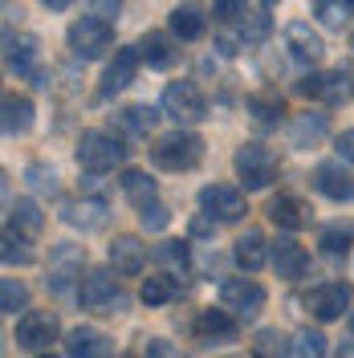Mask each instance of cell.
<instances>
[{
    "label": "cell",
    "instance_id": "6da1fadb",
    "mask_svg": "<svg viewBox=\"0 0 354 358\" xmlns=\"http://www.w3.org/2000/svg\"><path fill=\"white\" fill-rule=\"evenodd\" d=\"M78 301L90 313H122L127 310V293L118 289V277L111 268H90L78 285Z\"/></svg>",
    "mask_w": 354,
    "mask_h": 358
},
{
    "label": "cell",
    "instance_id": "7a4b0ae2",
    "mask_svg": "<svg viewBox=\"0 0 354 358\" xmlns=\"http://www.w3.org/2000/svg\"><path fill=\"white\" fill-rule=\"evenodd\" d=\"M151 159H155V167H163V171H192L199 159H204V143L192 131H171V134H163V138H155Z\"/></svg>",
    "mask_w": 354,
    "mask_h": 358
},
{
    "label": "cell",
    "instance_id": "3957f363",
    "mask_svg": "<svg viewBox=\"0 0 354 358\" xmlns=\"http://www.w3.org/2000/svg\"><path fill=\"white\" fill-rule=\"evenodd\" d=\"M232 167H236V179L244 183V192H265L277 179V159L261 143H241L232 155Z\"/></svg>",
    "mask_w": 354,
    "mask_h": 358
},
{
    "label": "cell",
    "instance_id": "277c9868",
    "mask_svg": "<svg viewBox=\"0 0 354 358\" xmlns=\"http://www.w3.org/2000/svg\"><path fill=\"white\" fill-rule=\"evenodd\" d=\"M66 41H69V49H73V57L98 62V57L114 45V29H111V21H102V17L90 13V17H78V21L69 24Z\"/></svg>",
    "mask_w": 354,
    "mask_h": 358
},
{
    "label": "cell",
    "instance_id": "5b68a950",
    "mask_svg": "<svg viewBox=\"0 0 354 358\" xmlns=\"http://www.w3.org/2000/svg\"><path fill=\"white\" fill-rule=\"evenodd\" d=\"M86 248L82 245H53L49 248V265H45V285L53 293H69L73 281H82L86 273Z\"/></svg>",
    "mask_w": 354,
    "mask_h": 358
},
{
    "label": "cell",
    "instance_id": "8992f818",
    "mask_svg": "<svg viewBox=\"0 0 354 358\" xmlns=\"http://www.w3.org/2000/svg\"><path fill=\"white\" fill-rule=\"evenodd\" d=\"M127 155V147L114 138V134H102V131H86L78 138V163L86 167L90 176H102V171H111L118 167Z\"/></svg>",
    "mask_w": 354,
    "mask_h": 358
},
{
    "label": "cell",
    "instance_id": "52a82bcc",
    "mask_svg": "<svg viewBox=\"0 0 354 358\" xmlns=\"http://www.w3.org/2000/svg\"><path fill=\"white\" fill-rule=\"evenodd\" d=\"M57 334H62V322L53 310H29L17 322V346L33 350V355L49 350V342H57Z\"/></svg>",
    "mask_w": 354,
    "mask_h": 358
},
{
    "label": "cell",
    "instance_id": "ba28073f",
    "mask_svg": "<svg viewBox=\"0 0 354 358\" xmlns=\"http://www.w3.org/2000/svg\"><path fill=\"white\" fill-rule=\"evenodd\" d=\"M220 306L236 317H257L265 310V285H257L253 277H228L220 285Z\"/></svg>",
    "mask_w": 354,
    "mask_h": 358
},
{
    "label": "cell",
    "instance_id": "9c48e42d",
    "mask_svg": "<svg viewBox=\"0 0 354 358\" xmlns=\"http://www.w3.org/2000/svg\"><path fill=\"white\" fill-rule=\"evenodd\" d=\"M163 114H171L176 122H199L208 118V102L196 90V82H171L163 90Z\"/></svg>",
    "mask_w": 354,
    "mask_h": 358
},
{
    "label": "cell",
    "instance_id": "30bf717a",
    "mask_svg": "<svg viewBox=\"0 0 354 358\" xmlns=\"http://www.w3.org/2000/svg\"><path fill=\"white\" fill-rule=\"evenodd\" d=\"M139 66H143V53H139V49H114V57L106 62V69H102V86H98V94L111 98V94H118V90H127L134 78H139Z\"/></svg>",
    "mask_w": 354,
    "mask_h": 358
},
{
    "label": "cell",
    "instance_id": "8fae6325",
    "mask_svg": "<svg viewBox=\"0 0 354 358\" xmlns=\"http://www.w3.org/2000/svg\"><path fill=\"white\" fill-rule=\"evenodd\" d=\"M62 220L69 228H82V232H98V228H106V220H111V203L102 200V196L69 200V203H62Z\"/></svg>",
    "mask_w": 354,
    "mask_h": 358
},
{
    "label": "cell",
    "instance_id": "7c38bea8",
    "mask_svg": "<svg viewBox=\"0 0 354 358\" xmlns=\"http://www.w3.org/2000/svg\"><path fill=\"white\" fill-rule=\"evenodd\" d=\"M313 187L334 203H351L354 200V176L346 171V163L342 159H334V163H318L313 167Z\"/></svg>",
    "mask_w": 354,
    "mask_h": 358
},
{
    "label": "cell",
    "instance_id": "4fadbf2b",
    "mask_svg": "<svg viewBox=\"0 0 354 358\" xmlns=\"http://www.w3.org/2000/svg\"><path fill=\"white\" fill-rule=\"evenodd\" d=\"M199 208L208 212V216H216V220H241L244 212V192L236 187H228V183H208L204 192H199Z\"/></svg>",
    "mask_w": 354,
    "mask_h": 358
},
{
    "label": "cell",
    "instance_id": "5bb4252c",
    "mask_svg": "<svg viewBox=\"0 0 354 358\" xmlns=\"http://www.w3.org/2000/svg\"><path fill=\"white\" fill-rule=\"evenodd\" d=\"M354 289L346 285V281H330V285H318V289L310 293V313L318 317V322H334V317H342V310L351 306Z\"/></svg>",
    "mask_w": 354,
    "mask_h": 358
},
{
    "label": "cell",
    "instance_id": "9a60e30c",
    "mask_svg": "<svg viewBox=\"0 0 354 358\" xmlns=\"http://www.w3.org/2000/svg\"><path fill=\"white\" fill-rule=\"evenodd\" d=\"M330 134V118L318 110H302L289 118V147H297V151H310L318 147L322 138Z\"/></svg>",
    "mask_w": 354,
    "mask_h": 358
},
{
    "label": "cell",
    "instance_id": "2e32d148",
    "mask_svg": "<svg viewBox=\"0 0 354 358\" xmlns=\"http://www.w3.org/2000/svg\"><path fill=\"white\" fill-rule=\"evenodd\" d=\"M106 257H111L114 273L134 277V273H143V265H147V245H143L139 236H131V232H122V236H114V241H111Z\"/></svg>",
    "mask_w": 354,
    "mask_h": 358
},
{
    "label": "cell",
    "instance_id": "e0dca14e",
    "mask_svg": "<svg viewBox=\"0 0 354 358\" xmlns=\"http://www.w3.org/2000/svg\"><path fill=\"white\" fill-rule=\"evenodd\" d=\"M269 261H273V268H277L281 281H297V277H306V268H310V252L297 245V241L281 236L277 245L269 248Z\"/></svg>",
    "mask_w": 354,
    "mask_h": 358
},
{
    "label": "cell",
    "instance_id": "ac0fdd59",
    "mask_svg": "<svg viewBox=\"0 0 354 358\" xmlns=\"http://www.w3.org/2000/svg\"><path fill=\"white\" fill-rule=\"evenodd\" d=\"M37 57H41V49H37L33 33H21V37H13V29L4 33V62H8L13 73H33L37 78Z\"/></svg>",
    "mask_w": 354,
    "mask_h": 358
},
{
    "label": "cell",
    "instance_id": "d6986e66",
    "mask_svg": "<svg viewBox=\"0 0 354 358\" xmlns=\"http://www.w3.org/2000/svg\"><path fill=\"white\" fill-rule=\"evenodd\" d=\"M196 338L199 342H208V346H212V342H232V338H236V313L232 310H204L196 317Z\"/></svg>",
    "mask_w": 354,
    "mask_h": 358
},
{
    "label": "cell",
    "instance_id": "ffe728a7",
    "mask_svg": "<svg viewBox=\"0 0 354 358\" xmlns=\"http://www.w3.org/2000/svg\"><path fill=\"white\" fill-rule=\"evenodd\" d=\"M66 355L69 358H111V338L94 326H78L66 334Z\"/></svg>",
    "mask_w": 354,
    "mask_h": 358
},
{
    "label": "cell",
    "instance_id": "44dd1931",
    "mask_svg": "<svg viewBox=\"0 0 354 358\" xmlns=\"http://www.w3.org/2000/svg\"><path fill=\"white\" fill-rule=\"evenodd\" d=\"M265 216L277 224V228L297 232V228H306V224H310V203L297 200V196H277V200H269Z\"/></svg>",
    "mask_w": 354,
    "mask_h": 358
},
{
    "label": "cell",
    "instance_id": "7402d4cb",
    "mask_svg": "<svg viewBox=\"0 0 354 358\" xmlns=\"http://www.w3.org/2000/svg\"><path fill=\"white\" fill-rule=\"evenodd\" d=\"M232 257H236V265H241L244 273H257V268L269 261L265 232H261V228H244L241 236H236V245H232Z\"/></svg>",
    "mask_w": 354,
    "mask_h": 358
},
{
    "label": "cell",
    "instance_id": "603a6c76",
    "mask_svg": "<svg viewBox=\"0 0 354 358\" xmlns=\"http://www.w3.org/2000/svg\"><path fill=\"white\" fill-rule=\"evenodd\" d=\"M0 122H4V134L8 138H17V134H29V127H33V102L24 98V94H4V102H0Z\"/></svg>",
    "mask_w": 354,
    "mask_h": 358
},
{
    "label": "cell",
    "instance_id": "cb8c5ba5",
    "mask_svg": "<svg viewBox=\"0 0 354 358\" xmlns=\"http://www.w3.org/2000/svg\"><path fill=\"white\" fill-rule=\"evenodd\" d=\"M45 228V216L41 208L33 200H13L8 203V232H17V236H24V241H37Z\"/></svg>",
    "mask_w": 354,
    "mask_h": 358
},
{
    "label": "cell",
    "instance_id": "d4e9b609",
    "mask_svg": "<svg viewBox=\"0 0 354 358\" xmlns=\"http://www.w3.org/2000/svg\"><path fill=\"white\" fill-rule=\"evenodd\" d=\"M285 41H289V49H293V57L297 62H322V53H326V41L313 33L306 21H293L285 29Z\"/></svg>",
    "mask_w": 354,
    "mask_h": 358
},
{
    "label": "cell",
    "instance_id": "484cf974",
    "mask_svg": "<svg viewBox=\"0 0 354 358\" xmlns=\"http://www.w3.org/2000/svg\"><path fill=\"white\" fill-rule=\"evenodd\" d=\"M354 98V69L351 66H338L330 73H322V102L326 106H346Z\"/></svg>",
    "mask_w": 354,
    "mask_h": 358
},
{
    "label": "cell",
    "instance_id": "4316f807",
    "mask_svg": "<svg viewBox=\"0 0 354 358\" xmlns=\"http://www.w3.org/2000/svg\"><path fill=\"white\" fill-rule=\"evenodd\" d=\"M139 53H143V62L151 69H167L176 62V45H171L167 33H147V37L139 41Z\"/></svg>",
    "mask_w": 354,
    "mask_h": 358
},
{
    "label": "cell",
    "instance_id": "83f0119b",
    "mask_svg": "<svg viewBox=\"0 0 354 358\" xmlns=\"http://www.w3.org/2000/svg\"><path fill=\"white\" fill-rule=\"evenodd\" d=\"M171 33H176L179 41H199L204 37V13H199L196 4L171 8Z\"/></svg>",
    "mask_w": 354,
    "mask_h": 358
},
{
    "label": "cell",
    "instance_id": "f1b7e54d",
    "mask_svg": "<svg viewBox=\"0 0 354 358\" xmlns=\"http://www.w3.org/2000/svg\"><path fill=\"white\" fill-rule=\"evenodd\" d=\"M244 106H248V118H253L257 127H277L281 114H285V102H281L277 94H253Z\"/></svg>",
    "mask_w": 354,
    "mask_h": 358
},
{
    "label": "cell",
    "instance_id": "f546056e",
    "mask_svg": "<svg viewBox=\"0 0 354 358\" xmlns=\"http://www.w3.org/2000/svg\"><path fill=\"white\" fill-rule=\"evenodd\" d=\"M118 183H122V196H127L134 208H143L147 200H155V179L147 176V171H139V167H127Z\"/></svg>",
    "mask_w": 354,
    "mask_h": 358
},
{
    "label": "cell",
    "instance_id": "4dcf8cb0",
    "mask_svg": "<svg viewBox=\"0 0 354 358\" xmlns=\"http://www.w3.org/2000/svg\"><path fill=\"white\" fill-rule=\"evenodd\" d=\"M318 245H322V252H330V257L351 252V245H354V220L326 224V228H322V236H318Z\"/></svg>",
    "mask_w": 354,
    "mask_h": 358
},
{
    "label": "cell",
    "instance_id": "1f68e13d",
    "mask_svg": "<svg viewBox=\"0 0 354 358\" xmlns=\"http://www.w3.org/2000/svg\"><path fill=\"white\" fill-rule=\"evenodd\" d=\"M139 297H143V301L155 310V306H167V301H176V297H179V285H176V277H171V273H159V277H147V281H143Z\"/></svg>",
    "mask_w": 354,
    "mask_h": 358
},
{
    "label": "cell",
    "instance_id": "d6a6232c",
    "mask_svg": "<svg viewBox=\"0 0 354 358\" xmlns=\"http://www.w3.org/2000/svg\"><path fill=\"white\" fill-rule=\"evenodd\" d=\"M155 122H159V114L151 106H127V110L118 114V127L131 138H147V134L155 131Z\"/></svg>",
    "mask_w": 354,
    "mask_h": 358
},
{
    "label": "cell",
    "instance_id": "836d02e7",
    "mask_svg": "<svg viewBox=\"0 0 354 358\" xmlns=\"http://www.w3.org/2000/svg\"><path fill=\"white\" fill-rule=\"evenodd\" d=\"M293 342H289L281 330H261L253 338V358H289Z\"/></svg>",
    "mask_w": 354,
    "mask_h": 358
},
{
    "label": "cell",
    "instance_id": "e575fe53",
    "mask_svg": "<svg viewBox=\"0 0 354 358\" xmlns=\"http://www.w3.org/2000/svg\"><path fill=\"white\" fill-rule=\"evenodd\" d=\"M24 179H29V187H33L37 196H45V200L57 196V187H62V183H57V171H53L49 163H29V167H24Z\"/></svg>",
    "mask_w": 354,
    "mask_h": 358
},
{
    "label": "cell",
    "instance_id": "d590c367",
    "mask_svg": "<svg viewBox=\"0 0 354 358\" xmlns=\"http://www.w3.org/2000/svg\"><path fill=\"white\" fill-rule=\"evenodd\" d=\"M313 13L326 29H342L351 21V0H313Z\"/></svg>",
    "mask_w": 354,
    "mask_h": 358
},
{
    "label": "cell",
    "instance_id": "8d00e7d4",
    "mask_svg": "<svg viewBox=\"0 0 354 358\" xmlns=\"http://www.w3.org/2000/svg\"><path fill=\"white\" fill-rule=\"evenodd\" d=\"M29 306V289H24V281L21 277H4L0 281V310L4 313H17Z\"/></svg>",
    "mask_w": 354,
    "mask_h": 358
},
{
    "label": "cell",
    "instance_id": "74e56055",
    "mask_svg": "<svg viewBox=\"0 0 354 358\" xmlns=\"http://www.w3.org/2000/svg\"><path fill=\"white\" fill-rule=\"evenodd\" d=\"M151 261H159V265L183 273V268H187V245H183V241H163V245L151 248Z\"/></svg>",
    "mask_w": 354,
    "mask_h": 358
},
{
    "label": "cell",
    "instance_id": "f35d334b",
    "mask_svg": "<svg viewBox=\"0 0 354 358\" xmlns=\"http://www.w3.org/2000/svg\"><path fill=\"white\" fill-rule=\"evenodd\" d=\"M293 358H326L322 330H302V334L293 338Z\"/></svg>",
    "mask_w": 354,
    "mask_h": 358
},
{
    "label": "cell",
    "instance_id": "ab89813d",
    "mask_svg": "<svg viewBox=\"0 0 354 358\" xmlns=\"http://www.w3.org/2000/svg\"><path fill=\"white\" fill-rule=\"evenodd\" d=\"M139 224H143L147 232H163V228L171 224V212H167L159 200H147L143 208H139Z\"/></svg>",
    "mask_w": 354,
    "mask_h": 358
},
{
    "label": "cell",
    "instance_id": "60d3db41",
    "mask_svg": "<svg viewBox=\"0 0 354 358\" xmlns=\"http://www.w3.org/2000/svg\"><path fill=\"white\" fill-rule=\"evenodd\" d=\"M236 21H241L236 37H241L244 45H248V41H261V37L269 33V17H265V13H244V17H236Z\"/></svg>",
    "mask_w": 354,
    "mask_h": 358
},
{
    "label": "cell",
    "instance_id": "b9f144b4",
    "mask_svg": "<svg viewBox=\"0 0 354 358\" xmlns=\"http://www.w3.org/2000/svg\"><path fill=\"white\" fill-rule=\"evenodd\" d=\"M0 252H4V261H8V265H29V261H33L29 241L17 236V232H8V228H4V248H0Z\"/></svg>",
    "mask_w": 354,
    "mask_h": 358
},
{
    "label": "cell",
    "instance_id": "7bdbcfd3",
    "mask_svg": "<svg viewBox=\"0 0 354 358\" xmlns=\"http://www.w3.org/2000/svg\"><path fill=\"white\" fill-rule=\"evenodd\" d=\"M143 358H187L179 346H171L167 338H147L143 342Z\"/></svg>",
    "mask_w": 354,
    "mask_h": 358
},
{
    "label": "cell",
    "instance_id": "ee69618b",
    "mask_svg": "<svg viewBox=\"0 0 354 358\" xmlns=\"http://www.w3.org/2000/svg\"><path fill=\"white\" fill-rule=\"evenodd\" d=\"M244 8H248V0H212V13L220 21H236V17H244Z\"/></svg>",
    "mask_w": 354,
    "mask_h": 358
},
{
    "label": "cell",
    "instance_id": "f6af8a7d",
    "mask_svg": "<svg viewBox=\"0 0 354 358\" xmlns=\"http://www.w3.org/2000/svg\"><path fill=\"white\" fill-rule=\"evenodd\" d=\"M90 13H94V17H102V21H118L122 0H90Z\"/></svg>",
    "mask_w": 354,
    "mask_h": 358
},
{
    "label": "cell",
    "instance_id": "bcb514c9",
    "mask_svg": "<svg viewBox=\"0 0 354 358\" xmlns=\"http://www.w3.org/2000/svg\"><path fill=\"white\" fill-rule=\"evenodd\" d=\"M334 151H338V159H342V163H351V167H354V131L338 134V138H334Z\"/></svg>",
    "mask_w": 354,
    "mask_h": 358
},
{
    "label": "cell",
    "instance_id": "7dc6e473",
    "mask_svg": "<svg viewBox=\"0 0 354 358\" xmlns=\"http://www.w3.org/2000/svg\"><path fill=\"white\" fill-rule=\"evenodd\" d=\"M192 232H196V236H208V232H216V224H208V216H199V220L192 224Z\"/></svg>",
    "mask_w": 354,
    "mask_h": 358
},
{
    "label": "cell",
    "instance_id": "c3c4849f",
    "mask_svg": "<svg viewBox=\"0 0 354 358\" xmlns=\"http://www.w3.org/2000/svg\"><path fill=\"white\" fill-rule=\"evenodd\" d=\"M334 358H354V342H342V346L334 350Z\"/></svg>",
    "mask_w": 354,
    "mask_h": 358
},
{
    "label": "cell",
    "instance_id": "681fc988",
    "mask_svg": "<svg viewBox=\"0 0 354 358\" xmlns=\"http://www.w3.org/2000/svg\"><path fill=\"white\" fill-rule=\"evenodd\" d=\"M45 8H53V13H62V8H69V4H73V0H41Z\"/></svg>",
    "mask_w": 354,
    "mask_h": 358
},
{
    "label": "cell",
    "instance_id": "f907efd6",
    "mask_svg": "<svg viewBox=\"0 0 354 358\" xmlns=\"http://www.w3.org/2000/svg\"><path fill=\"white\" fill-rule=\"evenodd\" d=\"M37 358H57V355H49V350H41V355H37Z\"/></svg>",
    "mask_w": 354,
    "mask_h": 358
},
{
    "label": "cell",
    "instance_id": "816d5d0a",
    "mask_svg": "<svg viewBox=\"0 0 354 358\" xmlns=\"http://www.w3.org/2000/svg\"><path fill=\"white\" fill-rule=\"evenodd\" d=\"M351 334H354V313H351Z\"/></svg>",
    "mask_w": 354,
    "mask_h": 358
},
{
    "label": "cell",
    "instance_id": "f5cc1de1",
    "mask_svg": "<svg viewBox=\"0 0 354 358\" xmlns=\"http://www.w3.org/2000/svg\"><path fill=\"white\" fill-rule=\"evenodd\" d=\"M228 358H244V355H228Z\"/></svg>",
    "mask_w": 354,
    "mask_h": 358
},
{
    "label": "cell",
    "instance_id": "db71d44e",
    "mask_svg": "<svg viewBox=\"0 0 354 358\" xmlns=\"http://www.w3.org/2000/svg\"><path fill=\"white\" fill-rule=\"evenodd\" d=\"M118 358H134V355H118Z\"/></svg>",
    "mask_w": 354,
    "mask_h": 358
}]
</instances>
